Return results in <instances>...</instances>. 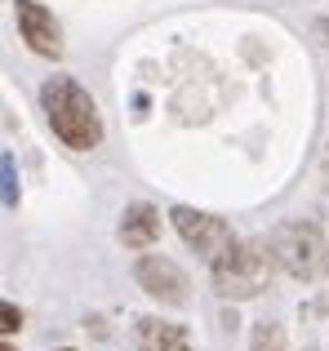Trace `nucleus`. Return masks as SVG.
I'll use <instances>...</instances> for the list:
<instances>
[{
  "label": "nucleus",
  "mask_w": 329,
  "mask_h": 351,
  "mask_svg": "<svg viewBox=\"0 0 329 351\" xmlns=\"http://www.w3.org/2000/svg\"><path fill=\"white\" fill-rule=\"evenodd\" d=\"M0 351H14V347H9V343H0Z\"/></svg>",
  "instance_id": "f8f14e48"
},
{
  "label": "nucleus",
  "mask_w": 329,
  "mask_h": 351,
  "mask_svg": "<svg viewBox=\"0 0 329 351\" xmlns=\"http://www.w3.org/2000/svg\"><path fill=\"white\" fill-rule=\"evenodd\" d=\"M267 276H271V254L263 245L232 240L214 258V289L223 298H254V293L267 289Z\"/></svg>",
  "instance_id": "f03ea898"
},
{
  "label": "nucleus",
  "mask_w": 329,
  "mask_h": 351,
  "mask_svg": "<svg viewBox=\"0 0 329 351\" xmlns=\"http://www.w3.org/2000/svg\"><path fill=\"white\" fill-rule=\"evenodd\" d=\"M169 223H173V232L187 240V249H191V254L209 258V263H214V258H218V254H223V249L236 240L232 232H227V223H223V218L200 214V209H191V205H173V209H169Z\"/></svg>",
  "instance_id": "20e7f679"
},
{
  "label": "nucleus",
  "mask_w": 329,
  "mask_h": 351,
  "mask_svg": "<svg viewBox=\"0 0 329 351\" xmlns=\"http://www.w3.org/2000/svg\"><path fill=\"white\" fill-rule=\"evenodd\" d=\"M267 254H271V267H285L298 280H312V276L325 271V236H321V227H312V223L276 227L271 240H267Z\"/></svg>",
  "instance_id": "7ed1b4c3"
},
{
  "label": "nucleus",
  "mask_w": 329,
  "mask_h": 351,
  "mask_svg": "<svg viewBox=\"0 0 329 351\" xmlns=\"http://www.w3.org/2000/svg\"><path fill=\"white\" fill-rule=\"evenodd\" d=\"M40 107H45V120H49L53 138L71 152H94L103 143V116H98L94 98L80 80L71 76H49L40 89Z\"/></svg>",
  "instance_id": "f257e3e1"
},
{
  "label": "nucleus",
  "mask_w": 329,
  "mask_h": 351,
  "mask_svg": "<svg viewBox=\"0 0 329 351\" xmlns=\"http://www.w3.org/2000/svg\"><path fill=\"white\" fill-rule=\"evenodd\" d=\"M18 329H23V311H18L14 302H5V298H0V338L18 334Z\"/></svg>",
  "instance_id": "9d476101"
},
{
  "label": "nucleus",
  "mask_w": 329,
  "mask_h": 351,
  "mask_svg": "<svg viewBox=\"0 0 329 351\" xmlns=\"http://www.w3.org/2000/svg\"><path fill=\"white\" fill-rule=\"evenodd\" d=\"M18 32L40 58H62V32L53 23V14L36 0H18Z\"/></svg>",
  "instance_id": "423d86ee"
},
{
  "label": "nucleus",
  "mask_w": 329,
  "mask_h": 351,
  "mask_svg": "<svg viewBox=\"0 0 329 351\" xmlns=\"http://www.w3.org/2000/svg\"><path fill=\"white\" fill-rule=\"evenodd\" d=\"M138 343H143V351H191L187 329L169 325V320H143L138 325Z\"/></svg>",
  "instance_id": "6e6552de"
},
{
  "label": "nucleus",
  "mask_w": 329,
  "mask_h": 351,
  "mask_svg": "<svg viewBox=\"0 0 329 351\" xmlns=\"http://www.w3.org/2000/svg\"><path fill=\"white\" fill-rule=\"evenodd\" d=\"M254 351H285V334H280L271 320H263V325L254 329Z\"/></svg>",
  "instance_id": "1a4fd4ad"
},
{
  "label": "nucleus",
  "mask_w": 329,
  "mask_h": 351,
  "mask_svg": "<svg viewBox=\"0 0 329 351\" xmlns=\"http://www.w3.org/2000/svg\"><path fill=\"white\" fill-rule=\"evenodd\" d=\"M156 236H160V209L156 205H147V200H138V205H130L121 214V245L125 249H147V245H156Z\"/></svg>",
  "instance_id": "0eeeda50"
},
{
  "label": "nucleus",
  "mask_w": 329,
  "mask_h": 351,
  "mask_svg": "<svg viewBox=\"0 0 329 351\" xmlns=\"http://www.w3.org/2000/svg\"><path fill=\"white\" fill-rule=\"evenodd\" d=\"M0 182H5V200L14 205V160H5V165H0Z\"/></svg>",
  "instance_id": "9b49d317"
},
{
  "label": "nucleus",
  "mask_w": 329,
  "mask_h": 351,
  "mask_svg": "<svg viewBox=\"0 0 329 351\" xmlns=\"http://www.w3.org/2000/svg\"><path fill=\"white\" fill-rule=\"evenodd\" d=\"M134 280H138L156 302H173V307L187 302V271H182L173 258H164V254H138Z\"/></svg>",
  "instance_id": "39448f33"
},
{
  "label": "nucleus",
  "mask_w": 329,
  "mask_h": 351,
  "mask_svg": "<svg viewBox=\"0 0 329 351\" xmlns=\"http://www.w3.org/2000/svg\"><path fill=\"white\" fill-rule=\"evenodd\" d=\"M58 351H71V347H58Z\"/></svg>",
  "instance_id": "ddd939ff"
}]
</instances>
